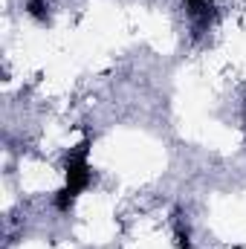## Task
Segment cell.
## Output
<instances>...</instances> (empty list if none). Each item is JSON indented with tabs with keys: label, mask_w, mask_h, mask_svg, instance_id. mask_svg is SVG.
Wrapping results in <instances>:
<instances>
[{
	"label": "cell",
	"mask_w": 246,
	"mask_h": 249,
	"mask_svg": "<svg viewBox=\"0 0 246 249\" xmlns=\"http://www.w3.org/2000/svg\"><path fill=\"white\" fill-rule=\"evenodd\" d=\"M64 168H67V186L55 197V209L58 212H67L75 203V197L93 183V171H90V162H87V145H78L75 151H70Z\"/></svg>",
	"instance_id": "6da1fadb"
}]
</instances>
